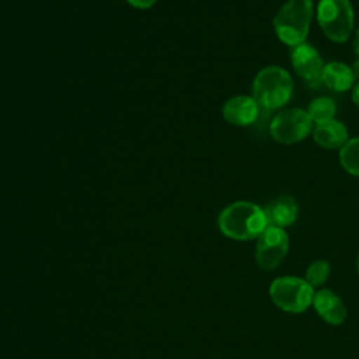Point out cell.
<instances>
[{
    "label": "cell",
    "mask_w": 359,
    "mask_h": 359,
    "mask_svg": "<svg viewBox=\"0 0 359 359\" xmlns=\"http://www.w3.org/2000/svg\"><path fill=\"white\" fill-rule=\"evenodd\" d=\"M321 81L332 91L344 93L355 86V76L346 63L342 62H330L324 66Z\"/></svg>",
    "instance_id": "cell-13"
},
{
    "label": "cell",
    "mask_w": 359,
    "mask_h": 359,
    "mask_svg": "<svg viewBox=\"0 0 359 359\" xmlns=\"http://www.w3.org/2000/svg\"><path fill=\"white\" fill-rule=\"evenodd\" d=\"M220 231L233 240H252L266 229L264 208L247 201H238L222 210L217 220Z\"/></svg>",
    "instance_id": "cell-1"
},
{
    "label": "cell",
    "mask_w": 359,
    "mask_h": 359,
    "mask_svg": "<svg viewBox=\"0 0 359 359\" xmlns=\"http://www.w3.org/2000/svg\"><path fill=\"white\" fill-rule=\"evenodd\" d=\"M313 13V0H287L273 18V29L279 41L292 48L304 43Z\"/></svg>",
    "instance_id": "cell-2"
},
{
    "label": "cell",
    "mask_w": 359,
    "mask_h": 359,
    "mask_svg": "<svg viewBox=\"0 0 359 359\" xmlns=\"http://www.w3.org/2000/svg\"><path fill=\"white\" fill-rule=\"evenodd\" d=\"M289 250V237L285 229L276 226H266L258 236L255 245V261L264 271L275 269Z\"/></svg>",
    "instance_id": "cell-7"
},
{
    "label": "cell",
    "mask_w": 359,
    "mask_h": 359,
    "mask_svg": "<svg viewBox=\"0 0 359 359\" xmlns=\"http://www.w3.org/2000/svg\"><path fill=\"white\" fill-rule=\"evenodd\" d=\"M353 50H355V55L356 57H359V28L355 34V39H353Z\"/></svg>",
    "instance_id": "cell-20"
},
{
    "label": "cell",
    "mask_w": 359,
    "mask_h": 359,
    "mask_svg": "<svg viewBox=\"0 0 359 359\" xmlns=\"http://www.w3.org/2000/svg\"><path fill=\"white\" fill-rule=\"evenodd\" d=\"M313 130V121L306 109L286 108L278 112L271 123L269 133L280 144H293L304 140Z\"/></svg>",
    "instance_id": "cell-6"
},
{
    "label": "cell",
    "mask_w": 359,
    "mask_h": 359,
    "mask_svg": "<svg viewBox=\"0 0 359 359\" xmlns=\"http://www.w3.org/2000/svg\"><path fill=\"white\" fill-rule=\"evenodd\" d=\"M313 139L318 146L324 149L341 150L349 140V133L342 122L331 119L328 122L316 125V128L313 129Z\"/></svg>",
    "instance_id": "cell-12"
},
{
    "label": "cell",
    "mask_w": 359,
    "mask_h": 359,
    "mask_svg": "<svg viewBox=\"0 0 359 359\" xmlns=\"http://www.w3.org/2000/svg\"><path fill=\"white\" fill-rule=\"evenodd\" d=\"M268 226H276L285 229L293 224L297 219L299 208L294 198L289 195H280L276 199L271 201L264 208Z\"/></svg>",
    "instance_id": "cell-11"
},
{
    "label": "cell",
    "mask_w": 359,
    "mask_h": 359,
    "mask_svg": "<svg viewBox=\"0 0 359 359\" xmlns=\"http://www.w3.org/2000/svg\"><path fill=\"white\" fill-rule=\"evenodd\" d=\"M356 271L359 273V252H358V257H356Z\"/></svg>",
    "instance_id": "cell-21"
},
{
    "label": "cell",
    "mask_w": 359,
    "mask_h": 359,
    "mask_svg": "<svg viewBox=\"0 0 359 359\" xmlns=\"http://www.w3.org/2000/svg\"><path fill=\"white\" fill-rule=\"evenodd\" d=\"M352 101L359 108V81L352 87Z\"/></svg>",
    "instance_id": "cell-18"
},
{
    "label": "cell",
    "mask_w": 359,
    "mask_h": 359,
    "mask_svg": "<svg viewBox=\"0 0 359 359\" xmlns=\"http://www.w3.org/2000/svg\"><path fill=\"white\" fill-rule=\"evenodd\" d=\"M352 72H353V76L356 79V81H359V57H356V60L353 62V65L351 66Z\"/></svg>",
    "instance_id": "cell-19"
},
{
    "label": "cell",
    "mask_w": 359,
    "mask_h": 359,
    "mask_svg": "<svg viewBox=\"0 0 359 359\" xmlns=\"http://www.w3.org/2000/svg\"><path fill=\"white\" fill-rule=\"evenodd\" d=\"M313 306L318 316L328 324L339 325L346 318V307L344 302L331 289H321L316 292Z\"/></svg>",
    "instance_id": "cell-10"
},
{
    "label": "cell",
    "mask_w": 359,
    "mask_h": 359,
    "mask_svg": "<svg viewBox=\"0 0 359 359\" xmlns=\"http://www.w3.org/2000/svg\"><path fill=\"white\" fill-rule=\"evenodd\" d=\"M339 161L348 174L359 177V137L349 139L339 150Z\"/></svg>",
    "instance_id": "cell-15"
},
{
    "label": "cell",
    "mask_w": 359,
    "mask_h": 359,
    "mask_svg": "<svg viewBox=\"0 0 359 359\" xmlns=\"http://www.w3.org/2000/svg\"><path fill=\"white\" fill-rule=\"evenodd\" d=\"M290 60L294 72L309 83H317L321 80L324 62L316 48L309 43L297 45L292 49Z\"/></svg>",
    "instance_id": "cell-8"
},
{
    "label": "cell",
    "mask_w": 359,
    "mask_h": 359,
    "mask_svg": "<svg viewBox=\"0 0 359 359\" xmlns=\"http://www.w3.org/2000/svg\"><path fill=\"white\" fill-rule=\"evenodd\" d=\"M317 21L323 34L332 42H345L353 29L355 15L349 0H320Z\"/></svg>",
    "instance_id": "cell-4"
},
{
    "label": "cell",
    "mask_w": 359,
    "mask_h": 359,
    "mask_svg": "<svg viewBox=\"0 0 359 359\" xmlns=\"http://www.w3.org/2000/svg\"><path fill=\"white\" fill-rule=\"evenodd\" d=\"M307 114L311 118L313 123L320 125V123L334 119V116L337 114V105H335L334 100H331L328 97H318V98H314L309 104Z\"/></svg>",
    "instance_id": "cell-14"
},
{
    "label": "cell",
    "mask_w": 359,
    "mask_h": 359,
    "mask_svg": "<svg viewBox=\"0 0 359 359\" xmlns=\"http://www.w3.org/2000/svg\"><path fill=\"white\" fill-rule=\"evenodd\" d=\"M223 118L237 126H247L257 121L259 105L250 95H234L223 105Z\"/></svg>",
    "instance_id": "cell-9"
},
{
    "label": "cell",
    "mask_w": 359,
    "mask_h": 359,
    "mask_svg": "<svg viewBox=\"0 0 359 359\" xmlns=\"http://www.w3.org/2000/svg\"><path fill=\"white\" fill-rule=\"evenodd\" d=\"M271 300L283 311L302 313L313 304V286L297 276L276 278L269 286Z\"/></svg>",
    "instance_id": "cell-5"
},
{
    "label": "cell",
    "mask_w": 359,
    "mask_h": 359,
    "mask_svg": "<svg viewBox=\"0 0 359 359\" xmlns=\"http://www.w3.org/2000/svg\"><path fill=\"white\" fill-rule=\"evenodd\" d=\"M331 273V266L325 259H317L310 264L306 272V282L313 287L323 285Z\"/></svg>",
    "instance_id": "cell-16"
},
{
    "label": "cell",
    "mask_w": 359,
    "mask_h": 359,
    "mask_svg": "<svg viewBox=\"0 0 359 359\" xmlns=\"http://www.w3.org/2000/svg\"><path fill=\"white\" fill-rule=\"evenodd\" d=\"M157 0H128V3H130L133 7L136 8H149L151 7Z\"/></svg>",
    "instance_id": "cell-17"
},
{
    "label": "cell",
    "mask_w": 359,
    "mask_h": 359,
    "mask_svg": "<svg viewBox=\"0 0 359 359\" xmlns=\"http://www.w3.org/2000/svg\"><path fill=\"white\" fill-rule=\"evenodd\" d=\"M293 94V80L287 70L280 66L261 69L252 81V97L265 109L285 107Z\"/></svg>",
    "instance_id": "cell-3"
}]
</instances>
